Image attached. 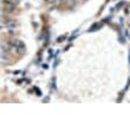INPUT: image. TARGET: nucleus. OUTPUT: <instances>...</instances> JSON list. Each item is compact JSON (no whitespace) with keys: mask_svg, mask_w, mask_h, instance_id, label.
<instances>
[{"mask_svg":"<svg viewBox=\"0 0 130 115\" xmlns=\"http://www.w3.org/2000/svg\"><path fill=\"white\" fill-rule=\"evenodd\" d=\"M9 44H11L12 49H14L18 54H20V55H23L24 51H26V47H24L23 42L19 41V40H12V41L9 42Z\"/></svg>","mask_w":130,"mask_h":115,"instance_id":"f257e3e1","label":"nucleus"},{"mask_svg":"<svg viewBox=\"0 0 130 115\" xmlns=\"http://www.w3.org/2000/svg\"><path fill=\"white\" fill-rule=\"evenodd\" d=\"M9 60V55H8V51H3L1 50V63L6 64Z\"/></svg>","mask_w":130,"mask_h":115,"instance_id":"f03ea898","label":"nucleus"},{"mask_svg":"<svg viewBox=\"0 0 130 115\" xmlns=\"http://www.w3.org/2000/svg\"><path fill=\"white\" fill-rule=\"evenodd\" d=\"M4 3H6V4H12V5H18L19 4V1L20 0H3Z\"/></svg>","mask_w":130,"mask_h":115,"instance_id":"7ed1b4c3","label":"nucleus"},{"mask_svg":"<svg viewBox=\"0 0 130 115\" xmlns=\"http://www.w3.org/2000/svg\"><path fill=\"white\" fill-rule=\"evenodd\" d=\"M45 1H48V3H54V1H56V0H45Z\"/></svg>","mask_w":130,"mask_h":115,"instance_id":"20e7f679","label":"nucleus"}]
</instances>
